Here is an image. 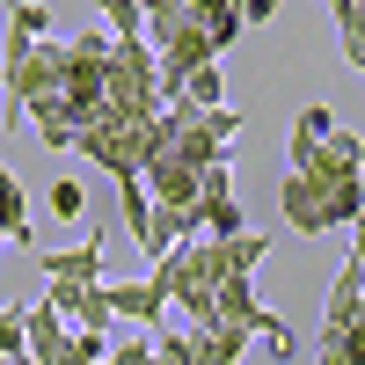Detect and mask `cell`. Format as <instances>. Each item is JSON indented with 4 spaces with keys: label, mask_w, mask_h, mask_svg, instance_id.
<instances>
[{
    "label": "cell",
    "mask_w": 365,
    "mask_h": 365,
    "mask_svg": "<svg viewBox=\"0 0 365 365\" xmlns=\"http://www.w3.org/2000/svg\"><path fill=\"white\" fill-rule=\"evenodd\" d=\"M37 270H44V285H96L103 278V234L73 241V249H44Z\"/></svg>",
    "instance_id": "obj_8"
},
{
    "label": "cell",
    "mask_w": 365,
    "mask_h": 365,
    "mask_svg": "<svg viewBox=\"0 0 365 365\" xmlns=\"http://www.w3.org/2000/svg\"><path fill=\"white\" fill-rule=\"evenodd\" d=\"M256 314H263V299H256V278H227L212 285V322H227V329H241V336H249L256 329Z\"/></svg>",
    "instance_id": "obj_13"
},
{
    "label": "cell",
    "mask_w": 365,
    "mask_h": 365,
    "mask_svg": "<svg viewBox=\"0 0 365 365\" xmlns=\"http://www.w3.org/2000/svg\"><path fill=\"white\" fill-rule=\"evenodd\" d=\"M96 15L110 37H139V0H96Z\"/></svg>",
    "instance_id": "obj_27"
},
{
    "label": "cell",
    "mask_w": 365,
    "mask_h": 365,
    "mask_svg": "<svg viewBox=\"0 0 365 365\" xmlns=\"http://www.w3.org/2000/svg\"><path fill=\"white\" fill-rule=\"evenodd\" d=\"M329 132H336V110H329V103H307V110H299V117H292V168L307 161Z\"/></svg>",
    "instance_id": "obj_17"
},
{
    "label": "cell",
    "mask_w": 365,
    "mask_h": 365,
    "mask_svg": "<svg viewBox=\"0 0 365 365\" xmlns=\"http://www.w3.org/2000/svg\"><path fill=\"white\" fill-rule=\"evenodd\" d=\"M314 358L322 365H365V329H351V336H322Z\"/></svg>",
    "instance_id": "obj_26"
},
{
    "label": "cell",
    "mask_w": 365,
    "mask_h": 365,
    "mask_svg": "<svg viewBox=\"0 0 365 365\" xmlns=\"http://www.w3.org/2000/svg\"><path fill=\"white\" fill-rule=\"evenodd\" d=\"M182 8H190V22L212 37V51H227L241 37V8H234V0H182Z\"/></svg>",
    "instance_id": "obj_15"
},
{
    "label": "cell",
    "mask_w": 365,
    "mask_h": 365,
    "mask_svg": "<svg viewBox=\"0 0 365 365\" xmlns=\"http://www.w3.org/2000/svg\"><path fill=\"white\" fill-rule=\"evenodd\" d=\"M139 182H146V197H154V205H197V168L182 161V154H168V146L139 161Z\"/></svg>",
    "instance_id": "obj_6"
},
{
    "label": "cell",
    "mask_w": 365,
    "mask_h": 365,
    "mask_svg": "<svg viewBox=\"0 0 365 365\" xmlns=\"http://www.w3.org/2000/svg\"><path fill=\"white\" fill-rule=\"evenodd\" d=\"M44 299L66 314V329H96V336H110V329H117L110 285H103V278H96V285H44Z\"/></svg>",
    "instance_id": "obj_5"
},
{
    "label": "cell",
    "mask_w": 365,
    "mask_h": 365,
    "mask_svg": "<svg viewBox=\"0 0 365 365\" xmlns=\"http://www.w3.org/2000/svg\"><path fill=\"white\" fill-rule=\"evenodd\" d=\"M299 182L314 190V205H322V220H329V234H344V227H358V212H365V175H358V161H336V154H314L292 168Z\"/></svg>",
    "instance_id": "obj_3"
},
{
    "label": "cell",
    "mask_w": 365,
    "mask_h": 365,
    "mask_svg": "<svg viewBox=\"0 0 365 365\" xmlns=\"http://www.w3.org/2000/svg\"><path fill=\"white\" fill-rule=\"evenodd\" d=\"M0 365H37V358H22V351H15V358H0Z\"/></svg>",
    "instance_id": "obj_30"
},
{
    "label": "cell",
    "mask_w": 365,
    "mask_h": 365,
    "mask_svg": "<svg viewBox=\"0 0 365 365\" xmlns=\"http://www.w3.org/2000/svg\"><path fill=\"white\" fill-rule=\"evenodd\" d=\"M44 212H51V220H81V212H88V190H81L73 175H58L51 190H44Z\"/></svg>",
    "instance_id": "obj_23"
},
{
    "label": "cell",
    "mask_w": 365,
    "mask_h": 365,
    "mask_svg": "<svg viewBox=\"0 0 365 365\" xmlns=\"http://www.w3.org/2000/svg\"><path fill=\"white\" fill-rule=\"evenodd\" d=\"M175 96L190 103V110H220V103H227V81H220V58H205V66H197L190 81H182Z\"/></svg>",
    "instance_id": "obj_21"
},
{
    "label": "cell",
    "mask_w": 365,
    "mask_h": 365,
    "mask_svg": "<svg viewBox=\"0 0 365 365\" xmlns=\"http://www.w3.org/2000/svg\"><path fill=\"white\" fill-rule=\"evenodd\" d=\"M249 227V212H241L234 197H197V234L205 241H227V234H241Z\"/></svg>",
    "instance_id": "obj_19"
},
{
    "label": "cell",
    "mask_w": 365,
    "mask_h": 365,
    "mask_svg": "<svg viewBox=\"0 0 365 365\" xmlns=\"http://www.w3.org/2000/svg\"><path fill=\"white\" fill-rule=\"evenodd\" d=\"M103 285H110V278H103ZM110 314H117V322H139V329H161V314H168V292H161L154 278L110 285Z\"/></svg>",
    "instance_id": "obj_12"
},
{
    "label": "cell",
    "mask_w": 365,
    "mask_h": 365,
    "mask_svg": "<svg viewBox=\"0 0 365 365\" xmlns=\"http://www.w3.org/2000/svg\"><path fill=\"white\" fill-rule=\"evenodd\" d=\"M234 8H241V29H249V22H270V15H278V0H234Z\"/></svg>",
    "instance_id": "obj_29"
},
{
    "label": "cell",
    "mask_w": 365,
    "mask_h": 365,
    "mask_svg": "<svg viewBox=\"0 0 365 365\" xmlns=\"http://www.w3.org/2000/svg\"><path fill=\"white\" fill-rule=\"evenodd\" d=\"M103 344H110V336H96V329H73V336L58 344L51 365H103Z\"/></svg>",
    "instance_id": "obj_25"
},
{
    "label": "cell",
    "mask_w": 365,
    "mask_h": 365,
    "mask_svg": "<svg viewBox=\"0 0 365 365\" xmlns=\"http://www.w3.org/2000/svg\"><path fill=\"white\" fill-rule=\"evenodd\" d=\"M73 329H66V314L51 307V299L37 292V299H22V358H37V365H51L58 358V344H66Z\"/></svg>",
    "instance_id": "obj_9"
},
{
    "label": "cell",
    "mask_w": 365,
    "mask_h": 365,
    "mask_svg": "<svg viewBox=\"0 0 365 365\" xmlns=\"http://www.w3.org/2000/svg\"><path fill=\"white\" fill-rule=\"evenodd\" d=\"M15 351H22V307L0 314V358H15Z\"/></svg>",
    "instance_id": "obj_28"
},
{
    "label": "cell",
    "mask_w": 365,
    "mask_h": 365,
    "mask_svg": "<svg viewBox=\"0 0 365 365\" xmlns=\"http://www.w3.org/2000/svg\"><path fill=\"white\" fill-rule=\"evenodd\" d=\"M249 344H263V358H292V329H285V314H256V329H249Z\"/></svg>",
    "instance_id": "obj_22"
},
{
    "label": "cell",
    "mask_w": 365,
    "mask_h": 365,
    "mask_svg": "<svg viewBox=\"0 0 365 365\" xmlns=\"http://www.w3.org/2000/svg\"><path fill=\"white\" fill-rule=\"evenodd\" d=\"M161 132H168V154H182L190 168H220L227 161V146L241 139V117L220 103V110H190L182 96L161 103Z\"/></svg>",
    "instance_id": "obj_2"
},
{
    "label": "cell",
    "mask_w": 365,
    "mask_h": 365,
    "mask_svg": "<svg viewBox=\"0 0 365 365\" xmlns=\"http://www.w3.org/2000/svg\"><path fill=\"white\" fill-rule=\"evenodd\" d=\"M220 249H227V270H234V278H256V270L270 263V234H249V227H241V234L220 241Z\"/></svg>",
    "instance_id": "obj_18"
},
{
    "label": "cell",
    "mask_w": 365,
    "mask_h": 365,
    "mask_svg": "<svg viewBox=\"0 0 365 365\" xmlns=\"http://www.w3.org/2000/svg\"><path fill=\"white\" fill-rule=\"evenodd\" d=\"M197 234V205H154L146 197V227H139V256L154 263V256H168L175 241H190Z\"/></svg>",
    "instance_id": "obj_7"
},
{
    "label": "cell",
    "mask_w": 365,
    "mask_h": 365,
    "mask_svg": "<svg viewBox=\"0 0 365 365\" xmlns=\"http://www.w3.org/2000/svg\"><path fill=\"white\" fill-rule=\"evenodd\" d=\"M329 15H336V44H344V66L365 58V0H329Z\"/></svg>",
    "instance_id": "obj_20"
},
{
    "label": "cell",
    "mask_w": 365,
    "mask_h": 365,
    "mask_svg": "<svg viewBox=\"0 0 365 365\" xmlns=\"http://www.w3.org/2000/svg\"><path fill=\"white\" fill-rule=\"evenodd\" d=\"M117 212H125V234L139 241V227H146V182L139 175H117Z\"/></svg>",
    "instance_id": "obj_24"
},
{
    "label": "cell",
    "mask_w": 365,
    "mask_h": 365,
    "mask_svg": "<svg viewBox=\"0 0 365 365\" xmlns=\"http://www.w3.org/2000/svg\"><path fill=\"white\" fill-rule=\"evenodd\" d=\"M0 241H22L29 249V190L15 168H0Z\"/></svg>",
    "instance_id": "obj_16"
},
{
    "label": "cell",
    "mask_w": 365,
    "mask_h": 365,
    "mask_svg": "<svg viewBox=\"0 0 365 365\" xmlns=\"http://www.w3.org/2000/svg\"><path fill=\"white\" fill-rule=\"evenodd\" d=\"M103 110L110 117H154L161 110L154 44L146 37H110V51H103Z\"/></svg>",
    "instance_id": "obj_1"
},
{
    "label": "cell",
    "mask_w": 365,
    "mask_h": 365,
    "mask_svg": "<svg viewBox=\"0 0 365 365\" xmlns=\"http://www.w3.org/2000/svg\"><path fill=\"white\" fill-rule=\"evenodd\" d=\"M358 249L344 256V270H336V285H329V299H322V336H351L358 329V314H365V299H358Z\"/></svg>",
    "instance_id": "obj_10"
},
{
    "label": "cell",
    "mask_w": 365,
    "mask_h": 365,
    "mask_svg": "<svg viewBox=\"0 0 365 365\" xmlns=\"http://www.w3.org/2000/svg\"><path fill=\"white\" fill-rule=\"evenodd\" d=\"M205 58H220V51H212V37H205L197 22H182V29H168V37L154 44V88H161V103H168L175 88L190 81L197 66H205Z\"/></svg>",
    "instance_id": "obj_4"
},
{
    "label": "cell",
    "mask_w": 365,
    "mask_h": 365,
    "mask_svg": "<svg viewBox=\"0 0 365 365\" xmlns=\"http://www.w3.org/2000/svg\"><path fill=\"white\" fill-rule=\"evenodd\" d=\"M278 212H285V227H292V234H314V241L329 234L322 205H314V190H307V182H299V175H285V182H278Z\"/></svg>",
    "instance_id": "obj_14"
},
{
    "label": "cell",
    "mask_w": 365,
    "mask_h": 365,
    "mask_svg": "<svg viewBox=\"0 0 365 365\" xmlns=\"http://www.w3.org/2000/svg\"><path fill=\"white\" fill-rule=\"evenodd\" d=\"M182 344H190V365H241V358H249V336L227 329V322H190Z\"/></svg>",
    "instance_id": "obj_11"
}]
</instances>
